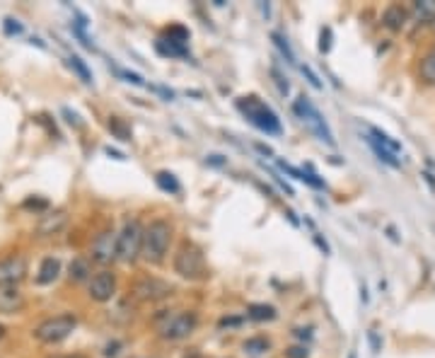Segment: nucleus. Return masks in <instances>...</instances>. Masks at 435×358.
<instances>
[{
	"label": "nucleus",
	"mask_w": 435,
	"mask_h": 358,
	"mask_svg": "<svg viewBox=\"0 0 435 358\" xmlns=\"http://www.w3.org/2000/svg\"><path fill=\"white\" fill-rule=\"evenodd\" d=\"M155 181H158L160 189L169 191V194H179V189H182V186H179V181H177V177H174L172 172H158Z\"/></svg>",
	"instance_id": "25"
},
{
	"label": "nucleus",
	"mask_w": 435,
	"mask_h": 358,
	"mask_svg": "<svg viewBox=\"0 0 435 358\" xmlns=\"http://www.w3.org/2000/svg\"><path fill=\"white\" fill-rule=\"evenodd\" d=\"M116 73H119V75L124 78L126 82H133V85H143V78L136 75V73H129V71H124V68H116Z\"/></svg>",
	"instance_id": "32"
},
{
	"label": "nucleus",
	"mask_w": 435,
	"mask_h": 358,
	"mask_svg": "<svg viewBox=\"0 0 435 358\" xmlns=\"http://www.w3.org/2000/svg\"><path fill=\"white\" fill-rule=\"evenodd\" d=\"M286 358H310V349L305 344L290 346V349H286Z\"/></svg>",
	"instance_id": "29"
},
{
	"label": "nucleus",
	"mask_w": 435,
	"mask_h": 358,
	"mask_svg": "<svg viewBox=\"0 0 435 358\" xmlns=\"http://www.w3.org/2000/svg\"><path fill=\"white\" fill-rule=\"evenodd\" d=\"M370 138H373L375 143L380 145V148L389 150V153H394V155L402 153V143H397V141H394L392 136H387V134H385V131L375 129V126H370Z\"/></svg>",
	"instance_id": "18"
},
{
	"label": "nucleus",
	"mask_w": 435,
	"mask_h": 358,
	"mask_svg": "<svg viewBox=\"0 0 435 358\" xmlns=\"http://www.w3.org/2000/svg\"><path fill=\"white\" fill-rule=\"evenodd\" d=\"M414 17L418 22H435V0H418L414 3Z\"/></svg>",
	"instance_id": "22"
},
{
	"label": "nucleus",
	"mask_w": 435,
	"mask_h": 358,
	"mask_svg": "<svg viewBox=\"0 0 435 358\" xmlns=\"http://www.w3.org/2000/svg\"><path fill=\"white\" fill-rule=\"evenodd\" d=\"M208 163H213V165H225V160H223V155H208Z\"/></svg>",
	"instance_id": "36"
},
{
	"label": "nucleus",
	"mask_w": 435,
	"mask_h": 358,
	"mask_svg": "<svg viewBox=\"0 0 435 358\" xmlns=\"http://www.w3.org/2000/svg\"><path fill=\"white\" fill-rule=\"evenodd\" d=\"M187 42H189V32L184 27H179V24H174V27H169L167 32H165V37L158 39L155 48H158L163 56H187L189 53Z\"/></svg>",
	"instance_id": "10"
},
{
	"label": "nucleus",
	"mask_w": 435,
	"mask_h": 358,
	"mask_svg": "<svg viewBox=\"0 0 435 358\" xmlns=\"http://www.w3.org/2000/svg\"><path fill=\"white\" fill-rule=\"evenodd\" d=\"M107 155H111V158H116V160H124V155L116 153V150H111V148H107Z\"/></svg>",
	"instance_id": "39"
},
{
	"label": "nucleus",
	"mask_w": 435,
	"mask_h": 358,
	"mask_svg": "<svg viewBox=\"0 0 435 358\" xmlns=\"http://www.w3.org/2000/svg\"><path fill=\"white\" fill-rule=\"evenodd\" d=\"M90 259L95 264H100V267L116 262L119 259V233H114L111 228L97 233L90 247Z\"/></svg>",
	"instance_id": "7"
},
{
	"label": "nucleus",
	"mask_w": 435,
	"mask_h": 358,
	"mask_svg": "<svg viewBox=\"0 0 435 358\" xmlns=\"http://www.w3.org/2000/svg\"><path fill=\"white\" fill-rule=\"evenodd\" d=\"M365 141H368V145H370V148H373V153L378 155V158L382 160L385 165H389V168H399V165H402V163H399V158H397V155H394V153H389V150H385V148H380V145L375 143V141L370 138V136H365Z\"/></svg>",
	"instance_id": "24"
},
{
	"label": "nucleus",
	"mask_w": 435,
	"mask_h": 358,
	"mask_svg": "<svg viewBox=\"0 0 435 358\" xmlns=\"http://www.w3.org/2000/svg\"><path fill=\"white\" fill-rule=\"evenodd\" d=\"M24 307V296L17 286H0V315H15Z\"/></svg>",
	"instance_id": "13"
},
{
	"label": "nucleus",
	"mask_w": 435,
	"mask_h": 358,
	"mask_svg": "<svg viewBox=\"0 0 435 358\" xmlns=\"http://www.w3.org/2000/svg\"><path fill=\"white\" fill-rule=\"evenodd\" d=\"M169 242H172V225L163 218L153 220L143 233V257L153 264H160L167 254Z\"/></svg>",
	"instance_id": "2"
},
{
	"label": "nucleus",
	"mask_w": 435,
	"mask_h": 358,
	"mask_svg": "<svg viewBox=\"0 0 435 358\" xmlns=\"http://www.w3.org/2000/svg\"><path fill=\"white\" fill-rule=\"evenodd\" d=\"M293 111H295V114L300 116L302 121H305V126L312 131V134L317 136V138L322 141V143H326V145H336L334 134H331L329 126H326L324 116L320 114V109H317V107L312 105V102L307 100V97H297L295 105H293Z\"/></svg>",
	"instance_id": "5"
},
{
	"label": "nucleus",
	"mask_w": 435,
	"mask_h": 358,
	"mask_svg": "<svg viewBox=\"0 0 435 358\" xmlns=\"http://www.w3.org/2000/svg\"><path fill=\"white\" fill-rule=\"evenodd\" d=\"M68 66H71L73 71L80 75V80L85 82V85H92V73H90V68L85 66V61H82V58L71 56V58H68Z\"/></svg>",
	"instance_id": "26"
},
{
	"label": "nucleus",
	"mask_w": 435,
	"mask_h": 358,
	"mask_svg": "<svg viewBox=\"0 0 435 358\" xmlns=\"http://www.w3.org/2000/svg\"><path fill=\"white\" fill-rule=\"evenodd\" d=\"M174 271L187 281H198L206 276V259L194 242H182L174 254Z\"/></svg>",
	"instance_id": "4"
},
{
	"label": "nucleus",
	"mask_w": 435,
	"mask_h": 358,
	"mask_svg": "<svg viewBox=\"0 0 435 358\" xmlns=\"http://www.w3.org/2000/svg\"><path fill=\"white\" fill-rule=\"evenodd\" d=\"M109 131L119 141H124V143H129V141H131V129L119 119V116H111V119H109Z\"/></svg>",
	"instance_id": "27"
},
{
	"label": "nucleus",
	"mask_w": 435,
	"mask_h": 358,
	"mask_svg": "<svg viewBox=\"0 0 435 358\" xmlns=\"http://www.w3.org/2000/svg\"><path fill=\"white\" fill-rule=\"evenodd\" d=\"M271 75H273V80H276L278 90H281V92H283V95H286V92H288V90H290V85H288V80H286V78H283V75H281V73H278V71H276V68H271Z\"/></svg>",
	"instance_id": "33"
},
{
	"label": "nucleus",
	"mask_w": 435,
	"mask_h": 358,
	"mask_svg": "<svg viewBox=\"0 0 435 358\" xmlns=\"http://www.w3.org/2000/svg\"><path fill=\"white\" fill-rule=\"evenodd\" d=\"M143 233L145 228L138 220H126L119 233V259L126 264H133L143 254Z\"/></svg>",
	"instance_id": "6"
},
{
	"label": "nucleus",
	"mask_w": 435,
	"mask_h": 358,
	"mask_svg": "<svg viewBox=\"0 0 435 358\" xmlns=\"http://www.w3.org/2000/svg\"><path fill=\"white\" fill-rule=\"evenodd\" d=\"M300 71H302V75L307 78V82H310V85L315 87V90H322V80L315 75V71H312L310 66H300Z\"/></svg>",
	"instance_id": "30"
},
{
	"label": "nucleus",
	"mask_w": 435,
	"mask_h": 358,
	"mask_svg": "<svg viewBox=\"0 0 435 358\" xmlns=\"http://www.w3.org/2000/svg\"><path fill=\"white\" fill-rule=\"evenodd\" d=\"M58 274H61V259H58V257H46L41 262V267H39L37 283H39V286H48V283L56 281Z\"/></svg>",
	"instance_id": "15"
},
{
	"label": "nucleus",
	"mask_w": 435,
	"mask_h": 358,
	"mask_svg": "<svg viewBox=\"0 0 435 358\" xmlns=\"http://www.w3.org/2000/svg\"><path fill=\"white\" fill-rule=\"evenodd\" d=\"M90 271H92L90 259H82V257L73 259L71 267H68V276H71V281H75V283L87 281V278H90Z\"/></svg>",
	"instance_id": "19"
},
{
	"label": "nucleus",
	"mask_w": 435,
	"mask_h": 358,
	"mask_svg": "<svg viewBox=\"0 0 435 358\" xmlns=\"http://www.w3.org/2000/svg\"><path fill=\"white\" fill-rule=\"evenodd\" d=\"M247 317L254 322H266V320H276V307L273 305H263V303H254V305L247 307Z\"/></svg>",
	"instance_id": "21"
},
{
	"label": "nucleus",
	"mask_w": 435,
	"mask_h": 358,
	"mask_svg": "<svg viewBox=\"0 0 435 358\" xmlns=\"http://www.w3.org/2000/svg\"><path fill=\"white\" fill-rule=\"evenodd\" d=\"M51 358H82V356H51Z\"/></svg>",
	"instance_id": "40"
},
{
	"label": "nucleus",
	"mask_w": 435,
	"mask_h": 358,
	"mask_svg": "<svg viewBox=\"0 0 435 358\" xmlns=\"http://www.w3.org/2000/svg\"><path fill=\"white\" fill-rule=\"evenodd\" d=\"M27 276V259L22 254L0 259V286H17Z\"/></svg>",
	"instance_id": "11"
},
{
	"label": "nucleus",
	"mask_w": 435,
	"mask_h": 358,
	"mask_svg": "<svg viewBox=\"0 0 435 358\" xmlns=\"http://www.w3.org/2000/svg\"><path fill=\"white\" fill-rule=\"evenodd\" d=\"M116 293V276L111 271H100L90 278V298L97 303L111 301Z\"/></svg>",
	"instance_id": "12"
},
{
	"label": "nucleus",
	"mask_w": 435,
	"mask_h": 358,
	"mask_svg": "<svg viewBox=\"0 0 435 358\" xmlns=\"http://www.w3.org/2000/svg\"><path fill=\"white\" fill-rule=\"evenodd\" d=\"M271 39H273V44H276V46L281 48V53H283V56H286V61L290 63V66H295V53H293V48L288 46L286 39H283L281 34H276V32L271 34Z\"/></svg>",
	"instance_id": "28"
},
{
	"label": "nucleus",
	"mask_w": 435,
	"mask_h": 358,
	"mask_svg": "<svg viewBox=\"0 0 435 358\" xmlns=\"http://www.w3.org/2000/svg\"><path fill=\"white\" fill-rule=\"evenodd\" d=\"M407 19H409V12L402 8V5H389V8L382 12V24L387 29H392V32H402Z\"/></svg>",
	"instance_id": "14"
},
{
	"label": "nucleus",
	"mask_w": 435,
	"mask_h": 358,
	"mask_svg": "<svg viewBox=\"0 0 435 358\" xmlns=\"http://www.w3.org/2000/svg\"><path fill=\"white\" fill-rule=\"evenodd\" d=\"M66 225V213L63 211H56L51 215H44V220L39 223V233L41 235H53Z\"/></svg>",
	"instance_id": "17"
},
{
	"label": "nucleus",
	"mask_w": 435,
	"mask_h": 358,
	"mask_svg": "<svg viewBox=\"0 0 435 358\" xmlns=\"http://www.w3.org/2000/svg\"><path fill=\"white\" fill-rule=\"evenodd\" d=\"M3 334H5V327H3V325H0V339H3Z\"/></svg>",
	"instance_id": "41"
},
{
	"label": "nucleus",
	"mask_w": 435,
	"mask_h": 358,
	"mask_svg": "<svg viewBox=\"0 0 435 358\" xmlns=\"http://www.w3.org/2000/svg\"><path fill=\"white\" fill-rule=\"evenodd\" d=\"M75 327H77V317L71 315V312L48 317V320L39 322L34 327V339H39L41 344H61V341H66L75 332Z\"/></svg>",
	"instance_id": "3"
},
{
	"label": "nucleus",
	"mask_w": 435,
	"mask_h": 358,
	"mask_svg": "<svg viewBox=\"0 0 435 358\" xmlns=\"http://www.w3.org/2000/svg\"><path fill=\"white\" fill-rule=\"evenodd\" d=\"M198 325V315L192 310L187 312H177V315L167 317L163 327H160V337L167 341H179V339H187Z\"/></svg>",
	"instance_id": "8"
},
{
	"label": "nucleus",
	"mask_w": 435,
	"mask_h": 358,
	"mask_svg": "<svg viewBox=\"0 0 435 358\" xmlns=\"http://www.w3.org/2000/svg\"><path fill=\"white\" fill-rule=\"evenodd\" d=\"M3 29H5V34H22V24H19L17 19H12V17L5 19Z\"/></svg>",
	"instance_id": "31"
},
{
	"label": "nucleus",
	"mask_w": 435,
	"mask_h": 358,
	"mask_svg": "<svg viewBox=\"0 0 435 358\" xmlns=\"http://www.w3.org/2000/svg\"><path fill=\"white\" fill-rule=\"evenodd\" d=\"M278 168H281L286 174H290V177H295L297 181H305V184L315 186V189H324V181L317 179V174L307 172V170H297V168H293V165L283 163V160H278Z\"/></svg>",
	"instance_id": "16"
},
{
	"label": "nucleus",
	"mask_w": 435,
	"mask_h": 358,
	"mask_svg": "<svg viewBox=\"0 0 435 358\" xmlns=\"http://www.w3.org/2000/svg\"><path fill=\"white\" fill-rule=\"evenodd\" d=\"M331 29H322V44H320V51L322 53H326L329 51V46H331Z\"/></svg>",
	"instance_id": "34"
},
{
	"label": "nucleus",
	"mask_w": 435,
	"mask_h": 358,
	"mask_svg": "<svg viewBox=\"0 0 435 358\" xmlns=\"http://www.w3.org/2000/svg\"><path fill=\"white\" fill-rule=\"evenodd\" d=\"M418 75H421L423 82L428 85H435V46L431 51H426V56L421 58V66H418Z\"/></svg>",
	"instance_id": "20"
},
{
	"label": "nucleus",
	"mask_w": 435,
	"mask_h": 358,
	"mask_svg": "<svg viewBox=\"0 0 435 358\" xmlns=\"http://www.w3.org/2000/svg\"><path fill=\"white\" fill-rule=\"evenodd\" d=\"M349 358H355V354H351V356H349Z\"/></svg>",
	"instance_id": "42"
},
{
	"label": "nucleus",
	"mask_w": 435,
	"mask_h": 358,
	"mask_svg": "<svg viewBox=\"0 0 435 358\" xmlns=\"http://www.w3.org/2000/svg\"><path fill=\"white\" fill-rule=\"evenodd\" d=\"M295 337H305V339H310V330H295Z\"/></svg>",
	"instance_id": "38"
},
{
	"label": "nucleus",
	"mask_w": 435,
	"mask_h": 358,
	"mask_svg": "<svg viewBox=\"0 0 435 358\" xmlns=\"http://www.w3.org/2000/svg\"><path fill=\"white\" fill-rule=\"evenodd\" d=\"M370 341H373V349L378 351L380 349V341H378V337H375V332H370Z\"/></svg>",
	"instance_id": "37"
},
{
	"label": "nucleus",
	"mask_w": 435,
	"mask_h": 358,
	"mask_svg": "<svg viewBox=\"0 0 435 358\" xmlns=\"http://www.w3.org/2000/svg\"><path fill=\"white\" fill-rule=\"evenodd\" d=\"M174 288L169 286L167 281H163V278L158 276H143L140 281H136L133 286V298L140 303H158V301H165V298L172 296Z\"/></svg>",
	"instance_id": "9"
},
{
	"label": "nucleus",
	"mask_w": 435,
	"mask_h": 358,
	"mask_svg": "<svg viewBox=\"0 0 435 358\" xmlns=\"http://www.w3.org/2000/svg\"><path fill=\"white\" fill-rule=\"evenodd\" d=\"M237 109L242 111L244 119H247L252 126H257L259 131H263V134H268V136H281L283 129H281V121H278L276 111H273L266 102L259 100V97H254V95L239 97Z\"/></svg>",
	"instance_id": "1"
},
{
	"label": "nucleus",
	"mask_w": 435,
	"mask_h": 358,
	"mask_svg": "<svg viewBox=\"0 0 435 358\" xmlns=\"http://www.w3.org/2000/svg\"><path fill=\"white\" fill-rule=\"evenodd\" d=\"M242 349H244V354H249V356H261L271 349V344H268V339H263V337H252V339L244 341Z\"/></svg>",
	"instance_id": "23"
},
{
	"label": "nucleus",
	"mask_w": 435,
	"mask_h": 358,
	"mask_svg": "<svg viewBox=\"0 0 435 358\" xmlns=\"http://www.w3.org/2000/svg\"><path fill=\"white\" fill-rule=\"evenodd\" d=\"M63 116H66L68 124H71V126H80V116H77L75 111L68 109V107H66V109H63Z\"/></svg>",
	"instance_id": "35"
}]
</instances>
